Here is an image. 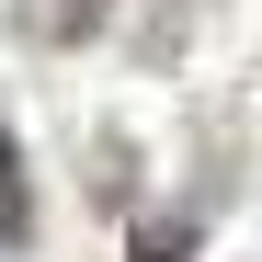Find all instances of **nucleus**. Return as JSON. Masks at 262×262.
<instances>
[{
  "label": "nucleus",
  "mask_w": 262,
  "mask_h": 262,
  "mask_svg": "<svg viewBox=\"0 0 262 262\" xmlns=\"http://www.w3.org/2000/svg\"><path fill=\"white\" fill-rule=\"evenodd\" d=\"M114 0H23V34L34 46H80V34H103Z\"/></svg>",
  "instance_id": "obj_1"
},
{
  "label": "nucleus",
  "mask_w": 262,
  "mask_h": 262,
  "mask_svg": "<svg viewBox=\"0 0 262 262\" xmlns=\"http://www.w3.org/2000/svg\"><path fill=\"white\" fill-rule=\"evenodd\" d=\"M34 239V194H23V137H0V251Z\"/></svg>",
  "instance_id": "obj_2"
},
{
  "label": "nucleus",
  "mask_w": 262,
  "mask_h": 262,
  "mask_svg": "<svg viewBox=\"0 0 262 262\" xmlns=\"http://www.w3.org/2000/svg\"><path fill=\"white\" fill-rule=\"evenodd\" d=\"M194 239H205V216H148L125 262H194Z\"/></svg>",
  "instance_id": "obj_3"
}]
</instances>
